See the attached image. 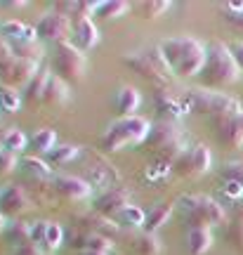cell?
Listing matches in <instances>:
<instances>
[{
  "instance_id": "obj_42",
  "label": "cell",
  "mask_w": 243,
  "mask_h": 255,
  "mask_svg": "<svg viewBox=\"0 0 243 255\" xmlns=\"http://www.w3.org/2000/svg\"><path fill=\"white\" fill-rule=\"evenodd\" d=\"M17 165H19L17 156L12 154V151H7V149H0V175L12 173Z\"/></svg>"
},
{
  "instance_id": "obj_15",
  "label": "cell",
  "mask_w": 243,
  "mask_h": 255,
  "mask_svg": "<svg viewBox=\"0 0 243 255\" xmlns=\"http://www.w3.org/2000/svg\"><path fill=\"white\" fill-rule=\"evenodd\" d=\"M215 126H217V142L222 146H232V149L243 146V111L234 114V116L217 119Z\"/></svg>"
},
{
  "instance_id": "obj_17",
  "label": "cell",
  "mask_w": 243,
  "mask_h": 255,
  "mask_svg": "<svg viewBox=\"0 0 243 255\" xmlns=\"http://www.w3.org/2000/svg\"><path fill=\"white\" fill-rule=\"evenodd\" d=\"M85 182L90 184L92 189H102V194L114 187H121L118 184V173L111 168L109 163H92L88 170H85Z\"/></svg>"
},
{
  "instance_id": "obj_9",
  "label": "cell",
  "mask_w": 243,
  "mask_h": 255,
  "mask_svg": "<svg viewBox=\"0 0 243 255\" xmlns=\"http://www.w3.org/2000/svg\"><path fill=\"white\" fill-rule=\"evenodd\" d=\"M40 71V62H31V59H21V57H12L0 66V83L7 88H26L33 81V76Z\"/></svg>"
},
{
  "instance_id": "obj_38",
  "label": "cell",
  "mask_w": 243,
  "mask_h": 255,
  "mask_svg": "<svg viewBox=\"0 0 243 255\" xmlns=\"http://www.w3.org/2000/svg\"><path fill=\"white\" fill-rule=\"evenodd\" d=\"M172 5L168 2V0H146V2H142L137 9H139V14H142L144 19H158Z\"/></svg>"
},
{
  "instance_id": "obj_49",
  "label": "cell",
  "mask_w": 243,
  "mask_h": 255,
  "mask_svg": "<svg viewBox=\"0 0 243 255\" xmlns=\"http://www.w3.org/2000/svg\"><path fill=\"white\" fill-rule=\"evenodd\" d=\"M26 5L24 0H7V2H2V7H7V9H21Z\"/></svg>"
},
{
  "instance_id": "obj_25",
  "label": "cell",
  "mask_w": 243,
  "mask_h": 255,
  "mask_svg": "<svg viewBox=\"0 0 243 255\" xmlns=\"http://www.w3.org/2000/svg\"><path fill=\"white\" fill-rule=\"evenodd\" d=\"M139 102H142L139 90L132 85H123L116 95V107L123 116H135V111L139 109Z\"/></svg>"
},
{
  "instance_id": "obj_7",
  "label": "cell",
  "mask_w": 243,
  "mask_h": 255,
  "mask_svg": "<svg viewBox=\"0 0 243 255\" xmlns=\"http://www.w3.org/2000/svg\"><path fill=\"white\" fill-rule=\"evenodd\" d=\"M177 203H180L182 213H184V220H187L189 229L222 225L227 220V210L206 194H184V196L177 199Z\"/></svg>"
},
{
  "instance_id": "obj_51",
  "label": "cell",
  "mask_w": 243,
  "mask_h": 255,
  "mask_svg": "<svg viewBox=\"0 0 243 255\" xmlns=\"http://www.w3.org/2000/svg\"><path fill=\"white\" fill-rule=\"evenodd\" d=\"M83 255H109V253H83Z\"/></svg>"
},
{
  "instance_id": "obj_5",
  "label": "cell",
  "mask_w": 243,
  "mask_h": 255,
  "mask_svg": "<svg viewBox=\"0 0 243 255\" xmlns=\"http://www.w3.org/2000/svg\"><path fill=\"white\" fill-rule=\"evenodd\" d=\"M123 62H125L127 69H132L137 76H142L144 81L153 83L156 88H165V85L170 83V78L175 76L172 69L168 66V62H165L163 52L158 50V45L127 52V55L123 57Z\"/></svg>"
},
{
  "instance_id": "obj_32",
  "label": "cell",
  "mask_w": 243,
  "mask_h": 255,
  "mask_svg": "<svg viewBox=\"0 0 243 255\" xmlns=\"http://www.w3.org/2000/svg\"><path fill=\"white\" fill-rule=\"evenodd\" d=\"M31 146L38 149V151H43V154H50L57 146V132L50 130V128H40V130H36L31 135Z\"/></svg>"
},
{
  "instance_id": "obj_31",
  "label": "cell",
  "mask_w": 243,
  "mask_h": 255,
  "mask_svg": "<svg viewBox=\"0 0 243 255\" xmlns=\"http://www.w3.org/2000/svg\"><path fill=\"white\" fill-rule=\"evenodd\" d=\"M130 5L123 2V0H107V2H97V9H95V17L97 19H118L123 17Z\"/></svg>"
},
{
  "instance_id": "obj_37",
  "label": "cell",
  "mask_w": 243,
  "mask_h": 255,
  "mask_svg": "<svg viewBox=\"0 0 243 255\" xmlns=\"http://www.w3.org/2000/svg\"><path fill=\"white\" fill-rule=\"evenodd\" d=\"M12 45V52L14 57H21V59H31V62H40L43 59V47L36 43H9Z\"/></svg>"
},
{
  "instance_id": "obj_20",
  "label": "cell",
  "mask_w": 243,
  "mask_h": 255,
  "mask_svg": "<svg viewBox=\"0 0 243 255\" xmlns=\"http://www.w3.org/2000/svg\"><path fill=\"white\" fill-rule=\"evenodd\" d=\"M0 36L5 38V40H9V43H36L38 40L36 28L21 24L19 19L2 21V24H0Z\"/></svg>"
},
{
  "instance_id": "obj_30",
  "label": "cell",
  "mask_w": 243,
  "mask_h": 255,
  "mask_svg": "<svg viewBox=\"0 0 243 255\" xmlns=\"http://www.w3.org/2000/svg\"><path fill=\"white\" fill-rule=\"evenodd\" d=\"M81 154H83L81 146H76V144H59V146H54L52 151L47 154V158H50V163H52V165H64V163H71V161H76Z\"/></svg>"
},
{
  "instance_id": "obj_45",
  "label": "cell",
  "mask_w": 243,
  "mask_h": 255,
  "mask_svg": "<svg viewBox=\"0 0 243 255\" xmlns=\"http://www.w3.org/2000/svg\"><path fill=\"white\" fill-rule=\"evenodd\" d=\"M222 191H225V196H229V199H243V187L241 184H236V182H227L225 180Z\"/></svg>"
},
{
  "instance_id": "obj_50",
  "label": "cell",
  "mask_w": 243,
  "mask_h": 255,
  "mask_svg": "<svg viewBox=\"0 0 243 255\" xmlns=\"http://www.w3.org/2000/svg\"><path fill=\"white\" fill-rule=\"evenodd\" d=\"M7 227V220H5V215H0V232Z\"/></svg>"
},
{
  "instance_id": "obj_43",
  "label": "cell",
  "mask_w": 243,
  "mask_h": 255,
  "mask_svg": "<svg viewBox=\"0 0 243 255\" xmlns=\"http://www.w3.org/2000/svg\"><path fill=\"white\" fill-rule=\"evenodd\" d=\"M227 239L232 241V246L239 248V251L243 253V222H241V220H236L234 225L229 227V232H227Z\"/></svg>"
},
{
  "instance_id": "obj_47",
  "label": "cell",
  "mask_w": 243,
  "mask_h": 255,
  "mask_svg": "<svg viewBox=\"0 0 243 255\" xmlns=\"http://www.w3.org/2000/svg\"><path fill=\"white\" fill-rule=\"evenodd\" d=\"M12 255H43V251H40V246H36V244H28V246L14 248Z\"/></svg>"
},
{
  "instance_id": "obj_19",
  "label": "cell",
  "mask_w": 243,
  "mask_h": 255,
  "mask_svg": "<svg viewBox=\"0 0 243 255\" xmlns=\"http://www.w3.org/2000/svg\"><path fill=\"white\" fill-rule=\"evenodd\" d=\"M114 246V241L107 237H99V234H83L76 232L71 237V248L81 251V253H109Z\"/></svg>"
},
{
  "instance_id": "obj_26",
  "label": "cell",
  "mask_w": 243,
  "mask_h": 255,
  "mask_svg": "<svg viewBox=\"0 0 243 255\" xmlns=\"http://www.w3.org/2000/svg\"><path fill=\"white\" fill-rule=\"evenodd\" d=\"M172 215V206L170 203H156L149 213H146V220H144V232L153 234L156 229H161Z\"/></svg>"
},
{
  "instance_id": "obj_13",
  "label": "cell",
  "mask_w": 243,
  "mask_h": 255,
  "mask_svg": "<svg viewBox=\"0 0 243 255\" xmlns=\"http://www.w3.org/2000/svg\"><path fill=\"white\" fill-rule=\"evenodd\" d=\"M76 227L81 229L83 234H99V237H107L114 241V237L118 234V225L111 218L99 215L97 210L92 213H81L76 215Z\"/></svg>"
},
{
  "instance_id": "obj_21",
  "label": "cell",
  "mask_w": 243,
  "mask_h": 255,
  "mask_svg": "<svg viewBox=\"0 0 243 255\" xmlns=\"http://www.w3.org/2000/svg\"><path fill=\"white\" fill-rule=\"evenodd\" d=\"M156 107H158V114L163 116V121H177L180 116L187 114L182 100H175L172 92H168V88H156Z\"/></svg>"
},
{
  "instance_id": "obj_44",
  "label": "cell",
  "mask_w": 243,
  "mask_h": 255,
  "mask_svg": "<svg viewBox=\"0 0 243 255\" xmlns=\"http://www.w3.org/2000/svg\"><path fill=\"white\" fill-rule=\"evenodd\" d=\"M45 232H47V222L38 220L36 225H31V244H36V246L45 244Z\"/></svg>"
},
{
  "instance_id": "obj_12",
  "label": "cell",
  "mask_w": 243,
  "mask_h": 255,
  "mask_svg": "<svg viewBox=\"0 0 243 255\" xmlns=\"http://www.w3.org/2000/svg\"><path fill=\"white\" fill-rule=\"evenodd\" d=\"M52 191L64 201H83L92 194V187L85 182V177L59 175V177L52 180Z\"/></svg>"
},
{
  "instance_id": "obj_29",
  "label": "cell",
  "mask_w": 243,
  "mask_h": 255,
  "mask_svg": "<svg viewBox=\"0 0 243 255\" xmlns=\"http://www.w3.org/2000/svg\"><path fill=\"white\" fill-rule=\"evenodd\" d=\"M144 220H146L144 210L130 203L127 208H123L116 218H114V222H116L118 227H144Z\"/></svg>"
},
{
  "instance_id": "obj_39",
  "label": "cell",
  "mask_w": 243,
  "mask_h": 255,
  "mask_svg": "<svg viewBox=\"0 0 243 255\" xmlns=\"http://www.w3.org/2000/svg\"><path fill=\"white\" fill-rule=\"evenodd\" d=\"M170 173H172V163H170V161H158V158H153L151 163H149V168H146V177H149V180H153V182H161V180H165Z\"/></svg>"
},
{
  "instance_id": "obj_23",
  "label": "cell",
  "mask_w": 243,
  "mask_h": 255,
  "mask_svg": "<svg viewBox=\"0 0 243 255\" xmlns=\"http://www.w3.org/2000/svg\"><path fill=\"white\" fill-rule=\"evenodd\" d=\"M69 83L62 81L59 76H52L50 83H47V90L43 95V104L47 107H64L66 102H69Z\"/></svg>"
},
{
  "instance_id": "obj_10",
  "label": "cell",
  "mask_w": 243,
  "mask_h": 255,
  "mask_svg": "<svg viewBox=\"0 0 243 255\" xmlns=\"http://www.w3.org/2000/svg\"><path fill=\"white\" fill-rule=\"evenodd\" d=\"M210 165H213L210 149H208L206 144H194L189 151H184V154L172 163V170L180 175V177H198V175L208 173Z\"/></svg>"
},
{
  "instance_id": "obj_46",
  "label": "cell",
  "mask_w": 243,
  "mask_h": 255,
  "mask_svg": "<svg viewBox=\"0 0 243 255\" xmlns=\"http://www.w3.org/2000/svg\"><path fill=\"white\" fill-rule=\"evenodd\" d=\"M14 57V52H12V45H9V40H5V38L0 36V66L7 62V59H12Z\"/></svg>"
},
{
  "instance_id": "obj_6",
  "label": "cell",
  "mask_w": 243,
  "mask_h": 255,
  "mask_svg": "<svg viewBox=\"0 0 243 255\" xmlns=\"http://www.w3.org/2000/svg\"><path fill=\"white\" fill-rule=\"evenodd\" d=\"M182 104L187 111H194V114H206V116H213V119H225V116H234V114H241L243 107L241 102L229 97L220 90H191L184 92L182 97Z\"/></svg>"
},
{
  "instance_id": "obj_4",
  "label": "cell",
  "mask_w": 243,
  "mask_h": 255,
  "mask_svg": "<svg viewBox=\"0 0 243 255\" xmlns=\"http://www.w3.org/2000/svg\"><path fill=\"white\" fill-rule=\"evenodd\" d=\"M149 130H151V123L137 114L135 116H121L102 135V146L107 151H121L130 144H144Z\"/></svg>"
},
{
  "instance_id": "obj_2",
  "label": "cell",
  "mask_w": 243,
  "mask_h": 255,
  "mask_svg": "<svg viewBox=\"0 0 243 255\" xmlns=\"http://www.w3.org/2000/svg\"><path fill=\"white\" fill-rule=\"evenodd\" d=\"M239 76H241V66L236 62L232 47L220 43V40L206 45V66L198 76L206 88H210V90L229 88L232 83L239 81Z\"/></svg>"
},
{
  "instance_id": "obj_41",
  "label": "cell",
  "mask_w": 243,
  "mask_h": 255,
  "mask_svg": "<svg viewBox=\"0 0 243 255\" xmlns=\"http://www.w3.org/2000/svg\"><path fill=\"white\" fill-rule=\"evenodd\" d=\"M222 175H225L227 182H236L243 187V161H227L222 168Z\"/></svg>"
},
{
  "instance_id": "obj_27",
  "label": "cell",
  "mask_w": 243,
  "mask_h": 255,
  "mask_svg": "<svg viewBox=\"0 0 243 255\" xmlns=\"http://www.w3.org/2000/svg\"><path fill=\"white\" fill-rule=\"evenodd\" d=\"M5 237H7V241L14 248L28 246V244H31V225L14 220V222H9L7 227H5Z\"/></svg>"
},
{
  "instance_id": "obj_34",
  "label": "cell",
  "mask_w": 243,
  "mask_h": 255,
  "mask_svg": "<svg viewBox=\"0 0 243 255\" xmlns=\"http://www.w3.org/2000/svg\"><path fill=\"white\" fill-rule=\"evenodd\" d=\"M132 246H135L137 255H161V251H163L158 237H156V234H149V232L139 234Z\"/></svg>"
},
{
  "instance_id": "obj_16",
  "label": "cell",
  "mask_w": 243,
  "mask_h": 255,
  "mask_svg": "<svg viewBox=\"0 0 243 255\" xmlns=\"http://www.w3.org/2000/svg\"><path fill=\"white\" fill-rule=\"evenodd\" d=\"M28 208H31V201H28L26 191L21 189V187L9 184L7 189L0 191V215H5V218H19Z\"/></svg>"
},
{
  "instance_id": "obj_40",
  "label": "cell",
  "mask_w": 243,
  "mask_h": 255,
  "mask_svg": "<svg viewBox=\"0 0 243 255\" xmlns=\"http://www.w3.org/2000/svg\"><path fill=\"white\" fill-rule=\"evenodd\" d=\"M62 244H64V229L59 227V222H47L45 246L50 248V251H57Z\"/></svg>"
},
{
  "instance_id": "obj_11",
  "label": "cell",
  "mask_w": 243,
  "mask_h": 255,
  "mask_svg": "<svg viewBox=\"0 0 243 255\" xmlns=\"http://www.w3.org/2000/svg\"><path fill=\"white\" fill-rule=\"evenodd\" d=\"M73 31V24L69 21V17H62L57 12H47L45 17H40V21L36 24V33L38 38H45V40H54L57 45L66 43L69 36Z\"/></svg>"
},
{
  "instance_id": "obj_8",
  "label": "cell",
  "mask_w": 243,
  "mask_h": 255,
  "mask_svg": "<svg viewBox=\"0 0 243 255\" xmlns=\"http://www.w3.org/2000/svg\"><path fill=\"white\" fill-rule=\"evenodd\" d=\"M85 69H88V62H85V55L83 50L73 45L71 40L66 43H59L54 47V57H52V71L66 83H76L85 76Z\"/></svg>"
},
{
  "instance_id": "obj_35",
  "label": "cell",
  "mask_w": 243,
  "mask_h": 255,
  "mask_svg": "<svg viewBox=\"0 0 243 255\" xmlns=\"http://www.w3.org/2000/svg\"><path fill=\"white\" fill-rule=\"evenodd\" d=\"M28 139L19 128H12V130H7L5 135H2V149H7V151H12V154H19V151H24L28 146Z\"/></svg>"
},
{
  "instance_id": "obj_33",
  "label": "cell",
  "mask_w": 243,
  "mask_h": 255,
  "mask_svg": "<svg viewBox=\"0 0 243 255\" xmlns=\"http://www.w3.org/2000/svg\"><path fill=\"white\" fill-rule=\"evenodd\" d=\"M222 9V17L236 28V31H241L243 33V0H232V2H222L220 5Z\"/></svg>"
},
{
  "instance_id": "obj_22",
  "label": "cell",
  "mask_w": 243,
  "mask_h": 255,
  "mask_svg": "<svg viewBox=\"0 0 243 255\" xmlns=\"http://www.w3.org/2000/svg\"><path fill=\"white\" fill-rule=\"evenodd\" d=\"M50 78H52L50 69H47V66H40V71L33 76V81L24 88V100H26L28 104H40V102H43V95H45V90H47Z\"/></svg>"
},
{
  "instance_id": "obj_24",
  "label": "cell",
  "mask_w": 243,
  "mask_h": 255,
  "mask_svg": "<svg viewBox=\"0 0 243 255\" xmlns=\"http://www.w3.org/2000/svg\"><path fill=\"white\" fill-rule=\"evenodd\" d=\"M187 246H189L191 255H206L213 246V232L210 227H194L187 234Z\"/></svg>"
},
{
  "instance_id": "obj_18",
  "label": "cell",
  "mask_w": 243,
  "mask_h": 255,
  "mask_svg": "<svg viewBox=\"0 0 243 255\" xmlns=\"http://www.w3.org/2000/svg\"><path fill=\"white\" fill-rule=\"evenodd\" d=\"M71 36H73V45L78 50H83V52H88V50H92L99 43V28L95 26V21L90 17L76 19Z\"/></svg>"
},
{
  "instance_id": "obj_52",
  "label": "cell",
  "mask_w": 243,
  "mask_h": 255,
  "mask_svg": "<svg viewBox=\"0 0 243 255\" xmlns=\"http://www.w3.org/2000/svg\"><path fill=\"white\" fill-rule=\"evenodd\" d=\"M43 255H47V253H43Z\"/></svg>"
},
{
  "instance_id": "obj_3",
  "label": "cell",
  "mask_w": 243,
  "mask_h": 255,
  "mask_svg": "<svg viewBox=\"0 0 243 255\" xmlns=\"http://www.w3.org/2000/svg\"><path fill=\"white\" fill-rule=\"evenodd\" d=\"M144 146L158 161L175 163L184 151L191 149L189 135L177 121H158L149 130V137L144 139Z\"/></svg>"
},
{
  "instance_id": "obj_28",
  "label": "cell",
  "mask_w": 243,
  "mask_h": 255,
  "mask_svg": "<svg viewBox=\"0 0 243 255\" xmlns=\"http://www.w3.org/2000/svg\"><path fill=\"white\" fill-rule=\"evenodd\" d=\"M21 170L28 173L33 180H47L50 175H52V165L43 161L40 156H26V158H21Z\"/></svg>"
},
{
  "instance_id": "obj_36",
  "label": "cell",
  "mask_w": 243,
  "mask_h": 255,
  "mask_svg": "<svg viewBox=\"0 0 243 255\" xmlns=\"http://www.w3.org/2000/svg\"><path fill=\"white\" fill-rule=\"evenodd\" d=\"M19 107H21V92L14 88H7V85H0V109L14 114V111H19Z\"/></svg>"
},
{
  "instance_id": "obj_14",
  "label": "cell",
  "mask_w": 243,
  "mask_h": 255,
  "mask_svg": "<svg viewBox=\"0 0 243 255\" xmlns=\"http://www.w3.org/2000/svg\"><path fill=\"white\" fill-rule=\"evenodd\" d=\"M127 206H130V191L125 187H114V189L104 191V194H99L95 199V210L99 215L111 220L116 218L123 208H127Z\"/></svg>"
},
{
  "instance_id": "obj_1",
  "label": "cell",
  "mask_w": 243,
  "mask_h": 255,
  "mask_svg": "<svg viewBox=\"0 0 243 255\" xmlns=\"http://www.w3.org/2000/svg\"><path fill=\"white\" fill-rule=\"evenodd\" d=\"M158 50L163 52L172 73H177L182 78L201 76L203 66H206V45H201L191 36L165 38L158 43Z\"/></svg>"
},
{
  "instance_id": "obj_48",
  "label": "cell",
  "mask_w": 243,
  "mask_h": 255,
  "mask_svg": "<svg viewBox=\"0 0 243 255\" xmlns=\"http://www.w3.org/2000/svg\"><path fill=\"white\" fill-rule=\"evenodd\" d=\"M232 52H234L236 62H239V66H241V71H243V40H239V43L232 45Z\"/></svg>"
}]
</instances>
